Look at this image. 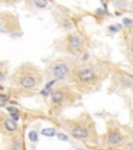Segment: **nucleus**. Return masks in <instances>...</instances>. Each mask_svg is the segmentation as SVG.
Instances as JSON below:
<instances>
[{
    "label": "nucleus",
    "instance_id": "nucleus-1",
    "mask_svg": "<svg viewBox=\"0 0 133 150\" xmlns=\"http://www.w3.org/2000/svg\"><path fill=\"white\" fill-rule=\"evenodd\" d=\"M106 70L97 64H86L75 66L70 76V81L73 83L76 90L82 93L95 92L101 87L106 78Z\"/></svg>",
    "mask_w": 133,
    "mask_h": 150
},
{
    "label": "nucleus",
    "instance_id": "nucleus-2",
    "mask_svg": "<svg viewBox=\"0 0 133 150\" xmlns=\"http://www.w3.org/2000/svg\"><path fill=\"white\" fill-rule=\"evenodd\" d=\"M44 75L37 66L31 63H23L10 76V83L21 90H32L42 85Z\"/></svg>",
    "mask_w": 133,
    "mask_h": 150
},
{
    "label": "nucleus",
    "instance_id": "nucleus-3",
    "mask_svg": "<svg viewBox=\"0 0 133 150\" xmlns=\"http://www.w3.org/2000/svg\"><path fill=\"white\" fill-rule=\"evenodd\" d=\"M62 127L75 139L96 143L97 133L95 123L89 115L82 114L75 119H66L62 122Z\"/></svg>",
    "mask_w": 133,
    "mask_h": 150
},
{
    "label": "nucleus",
    "instance_id": "nucleus-4",
    "mask_svg": "<svg viewBox=\"0 0 133 150\" xmlns=\"http://www.w3.org/2000/svg\"><path fill=\"white\" fill-rule=\"evenodd\" d=\"M79 99L78 93L68 85H56L50 92V102L54 110H62L66 106L73 105Z\"/></svg>",
    "mask_w": 133,
    "mask_h": 150
},
{
    "label": "nucleus",
    "instance_id": "nucleus-5",
    "mask_svg": "<svg viewBox=\"0 0 133 150\" xmlns=\"http://www.w3.org/2000/svg\"><path fill=\"white\" fill-rule=\"evenodd\" d=\"M74 64L70 58H56L47 67L45 71V75L50 79L64 80L70 78L71 73L74 69Z\"/></svg>",
    "mask_w": 133,
    "mask_h": 150
},
{
    "label": "nucleus",
    "instance_id": "nucleus-6",
    "mask_svg": "<svg viewBox=\"0 0 133 150\" xmlns=\"http://www.w3.org/2000/svg\"><path fill=\"white\" fill-rule=\"evenodd\" d=\"M0 30L2 33L6 35H22V28L20 25L18 16L8 10L0 12Z\"/></svg>",
    "mask_w": 133,
    "mask_h": 150
},
{
    "label": "nucleus",
    "instance_id": "nucleus-7",
    "mask_svg": "<svg viewBox=\"0 0 133 150\" xmlns=\"http://www.w3.org/2000/svg\"><path fill=\"white\" fill-rule=\"evenodd\" d=\"M84 44L85 42L81 35L75 31V33H69L64 38L62 47L66 53L71 55H78L83 51Z\"/></svg>",
    "mask_w": 133,
    "mask_h": 150
},
{
    "label": "nucleus",
    "instance_id": "nucleus-8",
    "mask_svg": "<svg viewBox=\"0 0 133 150\" xmlns=\"http://www.w3.org/2000/svg\"><path fill=\"white\" fill-rule=\"evenodd\" d=\"M123 142V135H122L121 130L118 129L116 126L114 127H109L108 131L106 133V143L107 145L111 147H116V146L121 145Z\"/></svg>",
    "mask_w": 133,
    "mask_h": 150
},
{
    "label": "nucleus",
    "instance_id": "nucleus-9",
    "mask_svg": "<svg viewBox=\"0 0 133 150\" xmlns=\"http://www.w3.org/2000/svg\"><path fill=\"white\" fill-rule=\"evenodd\" d=\"M0 125H1V130L3 133H14L18 129L17 122L14 121L12 118L6 117V116L1 112V119H0Z\"/></svg>",
    "mask_w": 133,
    "mask_h": 150
},
{
    "label": "nucleus",
    "instance_id": "nucleus-10",
    "mask_svg": "<svg viewBox=\"0 0 133 150\" xmlns=\"http://www.w3.org/2000/svg\"><path fill=\"white\" fill-rule=\"evenodd\" d=\"M49 4L48 0H27L28 8L32 10H39L46 8Z\"/></svg>",
    "mask_w": 133,
    "mask_h": 150
},
{
    "label": "nucleus",
    "instance_id": "nucleus-11",
    "mask_svg": "<svg viewBox=\"0 0 133 150\" xmlns=\"http://www.w3.org/2000/svg\"><path fill=\"white\" fill-rule=\"evenodd\" d=\"M8 150H24V143L20 137L12 138L8 145Z\"/></svg>",
    "mask_w": 133,
    "mask_h": 150
},
{
    "label": "nucleus",
    "instance_id": "nucleus-12",
    "mask_svg": "<svg viewBox=\"0 0 133 150\" xmlns=\"http://www.w3.org/2000/svg\"><path fill=\"white\" fill-rule=\"evenodd\" d=\"M42 135H46V137H53V135H57L54 128H44L42 130Z\"/></svg>",
    "mask_w": 133,
    "mask_h": 150
},
{
    "label": "nucleus",
    "instance_id": "nucleus-13",
    "mask_svg": "<svg viewBox=\"0 0 133 150\" xmlns=\"http://www.w3.org/2000/svg\"><path fill=\"white\" fill-rule=\"evenodd\" d=\"M57 139H58L59 141H62V142H66V141L69 140V138H68V135H66V133H58L56 135Z\"/></svg>",
    "mask_w": 133,
    "mask_h": 150
},
{
    "label": "nucleus",
    "instance_id": "nucleus-14",
    "mask_svg": "<svg viewBox=\"0 0 133 150\" xmlns=\"http://www.w3.org/2000/svg\"><path fill=\"white\" fill-rule=\"evenodd\" d=\"M37 139H39V138H37V133H35V131H33V130L30 131L29 133V140L31 141V142H37Z\"/></svg>",
    "mask_w": 133,
    "mask_h": 150
},
{
    "label": "nucleus",
    "instance_id": "nucleus-15",
    "mask_svg": "<svg viewBox=\"0 0 133 150\" xmlns=\"http://www.w3.org/2000/svg\"><path fill=\"white\" fill-rule=\"evenodd\" d=\"M8 98H10V96L8 95H5L4 93H2L1 94V96H0V102H1V105H3L5 103V101H8Z\"/></svg>",
    "mask_w": 133,
    "mask_h": 150
},
{
    "label": "nucleus",
    "instance_id": "nucleus-16",
    "mask_svg": "<svg viewBox=\"0 0 133 150\" xmlns=\"http://www.w3.org/2000/svg\"><path fill=\"white\" fill-rule=\"evenodd\" d=\"M0 1H1V3H4V4H15L21 0H0Z\"/></svg>",
    "mask_w": 133,
    "mask_h": 150
},
{
    "label": "nucleus",
    "instance_id": "nucleus-17",
    "mask_svg": "<svg viewBox=\"0 0 133 150\" xmlns=\"http://www.w3.org/2000/svg\"><path fill=\"white\" fill-rule=\"evenodd\" d=\"M10 116L12 117V119L14 121H18V120H19V116L17 115V112H10Z\"/></svg>",
    "mask_w": 133,
    "mask_h": 150
},
{
    "label": "nucleus",
    "instance_id": "nucleus-18",
    "mask_svg": "<svg viewBox=\"0 0 133 150\" xmlns=\"http://www.w3.org/2000/svg\"><path fill=\"white\" fill-rule=\"evenodd\" d=\"M8 110H10V112H17L18 110L16 108H12V106H8Z\"/></svg>",
    "mask_w": 133,
    "mask_h": 150
},
{
    "label": "nucleus",
    "instance_id": "nucleus-19",
    "mask_svg": "<svg viewBox=\"0 0 133 150\" xmlns=\"http://www.w3.org/2000/svg\"><path fill=\"white\" fill-rule=\"evenodd\" d=\"M129 150H133V145L130 146V148H129Z\"/></svg>",
    "mask_w": 133,
    "mask_h": 150
},
{
    "label": "nucleus",
    "instance_id": "nucleus-20",
    "mask_svg": "<svg viewBox=\"0 0 133 150\" xmlns=\"http://www.w3.org/2000/svg\"><path fill=\"white\" fill-rule=\"evenodd\" d=\"M77 150H86V149H84V148H78Z\"/></svg>",
    "mask_w": 133,
    "mask_h": 150
},
{
    "label": "nucleus",
    "instance_id": "nucleus-21",
    "mask_svg": "<svg viewBox=\"0 0 133 150\" xmlns=\"http://www.w3.org/2000/svg\"><path fill=\"white\" fill-rule=\"evenodd\" d=\"M98 150H105V149H98Z\"/></svg>",
    "mask_w": 133,
    "mask_h": 150
}]
</instances>
